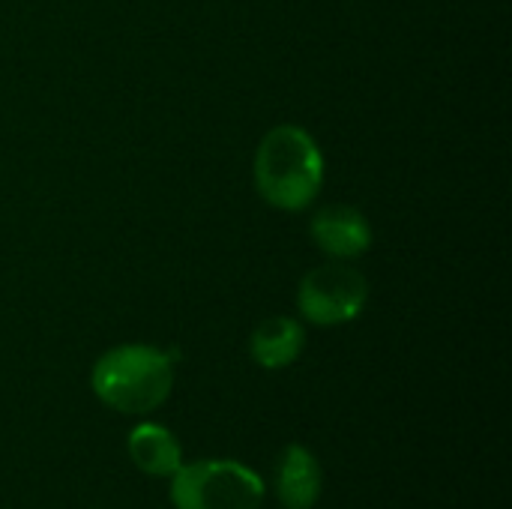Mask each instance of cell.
Here are the masks:
<instances>
[{"instance_id":"cell-8","label":"cell","mask_w":512,"mask_h":509,"mask_svg":"<svg viewBox=\"0 0 512 509\" xmlns=\"http://www.w3.org/2000/svg\"><path fill=\"white\" fill-rule=\"evenodd\" d=\"M129 456L141 474L150 477H174V471L183 465L180 441L156 423H141L129 432Z\"/></svg>"},{"instance_id":"cell-6","label":"cell","mask_w":512,"mask_h":509,"mask_svg":"<svg viewBox=\"0 0 512 509\" xmlns=\"http://www.w3.org/2000/svg\"><path fill=\"white\" fill-rule=\"evenodd\" d=\"M303 345H306L303 324L288 315H273L252 330L249 354L261 369H285L303 354Z\"/></svg>"},{"instance_id":"cell-4","label":"cell","mask_w":512,"mask_h":509,"mask_svg":"<svg viewBox=\"0 0 512 509\" xmlns=\"http://www.w3.org/2000/svg\"><path fill=\"white\" fill-rule=\"evenodd\" d=\"M366 303H369V279L348 261H330L312 267L297 288L300 315L318 327L348 324L360 318Z\"/></svg>"},{"instance_id":"cell-2","label":"cell","mask_w":512,"mask_h":509,"mask_svg":"<svg viewBox=\"0 0 512 509\" xmlns=\"http://www.w3.org/2000/svg\"><path fill=\"white\" fill-rule=\"evenodd\" d=\"M90 384L102 405L120 414H150L171 396L174 354L153 345H117L96 360Z\"/></svg>"},{"instance_id":"cell-3","label":"cell","mask_w":512,"mask_h":509,"mask_svg":"<svg viewBox=\"0 0 512 509\" xmlns=\"http://www.w3.org/2000/svg\"><path fill=\"white\" fill-rule=\"evenodd\" d=\"M261 501V477L240 462L180 465L171 477V504L177 509H258Z\"/></svg>"},{"instance_id":"cell-7","label":"cell","mask_w":512,"mask_h":509,"mask_svg":"<svg viewBox=\"0 0 512 509\" xmlns=\"http://www.w3.org/2000/svg\"><path fill=\"white\" fill-rule=\"evenodd\" d=\"M321 486L324 477L318 459L306 447L291 444L279 462V501L288 509H312L321 498Z\"/></svg>"},{"instance_id":"cell-5","label":"cell","mask_w":512,"mask_h":509,"mask_svg":"<svg viewBox=\"0 0 512 509\" xmlns=\"http://www.w3.org/2000/svg\"><path fill=\"white\" fill-rule=\"evenodd\" d=\"M309 234L333 261H354L372 249V228L357 207L327 204L312 216Z\"/></svg>"},{"instance_id":"cell-1","label":"cell","mask_w":512,"mask_h":509,"mask_svg":"<svg viewBox=\"0 0 512 509\" xmlns=\"http://www.w3.org/2000/svg\"><path fill=\"white\" fill-rule=\"evenodd\" d=\"M255 186L276 210H306L324 186V156L315 138L294 123L270 129L255 153Z\"/></svg>"}]
</instances>
